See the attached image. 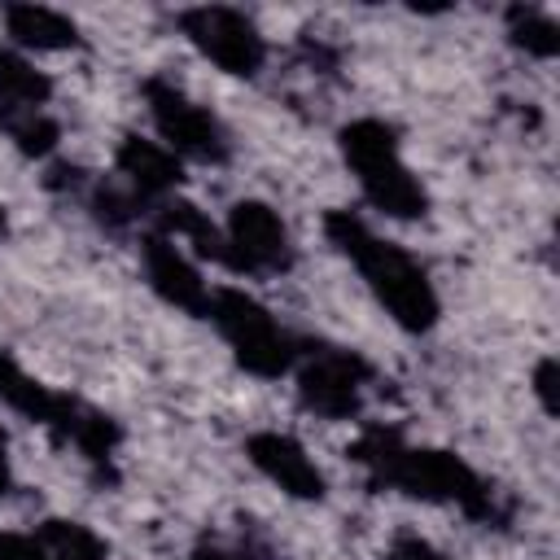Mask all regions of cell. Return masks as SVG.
<instances>
[{"instance_id": "6da1fadb", "label": "cell", "mask_w": 560, "mask_h": 560, "mask_svg": "<svg viewBox=\"0 0 560 560\" xmlns=\"http://www.w3.org/2000/svg\"><path fill=\"white\" fill-rule=\"evenodd\" d=\"M346 455L368 472L372 490H398L420 503H455L464 516H472L481 525H503V508H499L490 481L455 451L407 446V438L398 429L368 424L350 442Z\"/></svg>"}, {"instance_id": "7a4b0ae2", "label": "cell", "mask_w": 560, "mask_h": 560, "mask_svg": "<svg viewBox=\"0 0 560 560\" xmlns=\"http://www.w3.org/2000/svg\"><path fill=\"white\" fill-rule=\"evenodd\" d=\"M324 236L337 254H346L354 262V271L363 276V284L372 289V298L385 306V315L402 328V332H429L442 315L438 289L429 280V271L394 241H381L359 214L350 210H328L324 214Z\"/></svg>"}, {"instance_id": "3957f363", "label": "cell", "mask_w": 560, "mask_h": 560, "mask_svg": "<svg viewBox=\"0 0 560 560\" xmlns=\"http://www.w3.org/2000/svg\"><path fill=\"white\" fill-rule=\"evenodd\" d=\"M341 158L354 171L363 197L389 214V219H420L429 210L424 184L411 175V166L398 153V131L381 118H354L337 131Z\"/></svg>"}, {"instance_id": "277c9868", "label": "cell", "mask_w": 560, "mask_h": 560, "mask_svg": "<svg viewBox=\"0 0 560 560\" xmlns=\"http://www.w3.org/2000/svg\"><path fill=\"white\" fill-rule=\"evenodd\" d=\"M206 319L223 332V341L232 346L236 363H241L249 376H258V381H280L284 372H293L302 341H298L254 293L232 289V284L210 289V311H206Z\"/></svg>"}, {"instance_id": "5b68a950", "label": "cell", "mask_w": 560, "mask_h": 560, "mask_svg": "<svg viewBox=\"0 0 560 560\" xmlns=\"http://www.w3.org/2000/svg\"><path fill=\"white\" fill-rule=\"evenodd\" d=\"M293 372H298V402L319 420H354L363 411V385L372 368L354 350L328 341H302Z\"/></svg>"}, {"instance_id": "8992f818", "label": "cell", "mask_w": 560, "mask_h": 560, "mask_svg": "<svg viewBox=\"0 0 560 560\" xmlns=\"http://www.w3.org/2000/svg\"><path fill=\"white\" fill-rule=\"evenodd\" d=\"M144 105H149V118L158 127V136L166 140V149L175 158H192V162H206V166H223L232 158V140L223 131V122L197 105L184 88H175L171 79H144Z\"/></svg>"}, {"instance_id": "52a82bcc", "label": "cell", "mask_w": 560, "mask_h": 560, "mask_svg": "<svg viewBox=\"0 0 560 560\" xmlns=\"http://www.w3.org/2000/svg\"><path fill=\"white\" fill-rule=\"evenodd\" d=\"M179 31L184 39L223 74L236 79H254L267 66V39L258 35V26L228 4H197L179 13Z\"/></svg>"}, {"instance_id": "ba28073f", "label": "cell", "mask_w": 560, "mask_h": 560, "mask_svg": "<svg viewBox=\"0 0 560 560\" xmlns=\"http://www.w3.org/2000/svg\"><path fill=\"white\" fill-rule=\"evenodd\" d=\"M223 232L245 271H289L293 267V236L267 201H254V197L236 201L228 210Z\"/></svg>"}, {"instance_id": "9c48e42d", "label": "cell", "mask_w": 560, "mask_h": 560, "mask_svg": "<svg viewBox=\"0 0 560 560\" xmlns=\"http://www.w3.org/2000/svg\"><path fill=\"white\" fill-rule=\"evenodd\" d=\"M245 459L271 481L280 486L289 499H306V503H319L328 494V481L319 472V464L306 455V446L280 429H258L245 438Z\"/></svg>"}, {"instance_id": "30bf717a", "label": "cell", "mask_w": 560, "mask_h": 560, "mask_svg": "<svg viewBox=\"0 0 560 560\" xmlns=\"http://www.w3.org/2000/svg\"><path fill=\"white\" fill-rule=\"evenodd\" d=\"M140 262H144V276H149V289L171 302L175 311H188V315H201L210 311V284L201 280L197 262L162 232H149L140 241Z\"/></svg>"}, {"instance_id": "8fae6325", "label": "cell", "mask_w": 560, "mask_h": 560, "mask_svg": "<svg viewBox=\"0 0 560 560\" xmlns=\"http://www.w3.org/2000/svg\"><path fill=\"white\" fill-rule=\"evenodd\" d=\"M52 433H57L61 442H70L101 477L114 481V451H118V442H122V429H118L114 416H105L101 407H92V402L66 394V407H61Z\"/></svg>"}, {"instance_id": "7c38bea8", "label": "cell", "mask_w": 560, "mask_h": 560, "mask_svg": "<svg viewBox=\"0 0 560 560\" xmlns=\"http://www.w3.org/2000/svg\"><path fill=\"white\" fill-rule=\"evenodd\" d=\"M114 166L131 184L136 197H158V201H166L184 179L179 158L166 144L144 140V136H122L118 149H114Z\"/></svg>"}, {"instance_id": "4fadbf2b", "label": "cell", "mask_w": 560, "mask_h": 560, "mask_svg": "<svg viewBox=\"0 0 560 560\" xmlns=\"http://www.w3.org/2000/svg\"><path fill=\"white\" fill-rule=\"evenodd\" d=\"M153 219H158V232H162V236L188 241V245L197 249V258H210V262H219V267H228V271H245L241 258H236V249L228 245V232L214 228L210 214H206L201 206H192L188 197H166V201H158V214H153Z\"/></svg>"}, {"instance_id": "5bb4252c", "label": "cell", "mask_w": 560, "mask_h": 560, "mask_svg": "<svg viewBox=\"0 0 560 560\" xmlns=\"http://www.w3.org/2000/svg\"><path fill=\"white\" fill-rule=\"evenodd\" d=\"M4 31L18 48H35V52H70L83 48L79 26L48 9V4H4Z\"/></svg>"}, {"instance_id": "9a60e30c", "label": "cell", "mask_w": 560, "mask_h": 560, "mask_svg": "<svg viewBox=\"0 0 560 560\" xmlns=\"http://www.w3.org/2000/svg\"><path fill=\"white\" fill-rule=\"evenodd\" d=\"M0 402L9 407V411H18V416H26V420H35V424H57V416H61V407H66V394H57V389H48L39 376H31L9 350H0Z\"/></svg>"}, {"instance_id": "2e32d148", "label": "cell", "mask_w": 560, "mask_h": 560, "mask_svg": "<svg viewBox=\"0 0 560 560\" xmlns=\"http://www.w3.org/2000/svg\"><path fill=\"white\" fill-rule=\"evenodd\" d=\"M0 131L26 158H48L57 149V140H61L57 118H48L35 105H13V101H0Z\"/></svg>"}, {"instance_id": "e0dca14e", "label": "cell", "mask_w": 560, "mask_h": 560, "mask_svg": "<svg viewBox=\"0 0 560 560\" xmlns=\"http://www.w3.org/2000/svg\"><path fill=\"white\" fill-rule=\"evenodd\" d=\"M35 538L44 542L48 560H105L109 556L101 534H92L83 521H66V516H48Z\"/></svg>"}, {"instance_id": "ac0fdd59", "label": "cell", "mask_w": 560, "mask_h": 560, "mask_svg": "<svg viewBox=\"0 0 560 560\" xmlns=\"http://www.w3.org/2000/svg\"><path fill=\"white\" fill-rule=\"evenodd\" d=\"M0 101L35 105V109H44L52 101V79L44 70H35L22 52L4 48V44H0Z\"/></svg>"}, {"instance_id": "d6986e66", "label": "cell", "mask_w": 560, "mask_h": 560, "mask_svg": "<svg viewBox=\"0 0 560 560\" xmlns=\"http://www.w3.org/2000/svg\"><path fill=\"white\" fill-rule=\"evenodd\" d=\"M508 39L521 52L542 57V61H551L560 52V26H556V18L542 13V9H529V4H512L508 9Z\"/></svg>"}, {"instance_id": "ffe728a7", "label": "cell", "mask_w": 560, "mask_h": 560, "mask_svg": "<svg viewBox=\"0 0 560 560\" xmlns=\"http://www.w3.org/2000/svg\"><path fill=\"white\" fill-rule=\"evenodd\" d=\"M385 560H451V556H442L429 538H420V534L402 529V534H394V542H389Z\"/></svg>"}, {"instance_id": "44dd1931", "label": "cell", "mask_w": 560, "mask_h": 560, "mask_svg": "<svg viewBox=\"0 0 560 560\" xmlns=\"http://www.w3.org/2000/svg\"><path fill=\"white\" fill-rule=\"evenodd\" d=\"M0 560H48V556H44V542L35 534L0 529Z\"/></svg>"}, {"instance_id": "7402d4cb", "label": "cell", "mask_w": 560, "mask_h": 560, "mask_svg": "<svg viewBox=\"0 0 560 560\" xmlns=\"http://www.w3.org/2000/svg\"><path fill=\"white\" fill-rule=\"evenodd\" d=\"M534 398H538V407L547 411V416H556V359H538V368H534Z\"/></svg>"}, {"instance_id": "603a6c76", "label": "cell", "mask_w": 560, "mask_h": 560, "mask_svg": "<svg viewBox=\"0 0 560 560\" xmlns=\"http://www.w3.org/2000/svg\"><path fill=\"white\" fill-rule=\"evenodd\" d=\"M188 560H249L245 551H232V547H219V542H197Z\"/></svg>"}, {"instance_id": "cb8c5ba5", "label": "cell", "mask_w": 560, "mask_h": 560, "mask_svg": "<svg viewBox=\"0 0 560 560\" xmlns=\"http://www.w3.org/2000/svg\"><path fill=\"white\" fill-rule=\"evenodd\" d=\"M9 486H13V472H9V438L0 429V499L9 494Z\"/></svg>"}, {"instance_id": "d4e9b609", "label": "cell", "mask_w": 560, "mask_h": 560, "mask_svg": "<svg viewBox=\"0 0 560 560\" xmlns=\"http://www.w3.org/2000/svg\"><path fill=\"white\" fill-rule=\"evenodd\" d=\"M4 228H9V214H4V206H0V236H4Z\"/></svg>"}]
</instances>
